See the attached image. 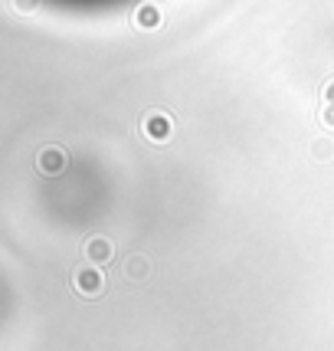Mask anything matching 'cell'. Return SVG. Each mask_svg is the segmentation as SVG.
<instances>
[{
	"mask_svg": "<svg viewBox=\"0 0 334 351\" xmlns=\"http://www.w3.org/2000/svg\"><path fill=\"white\" fill-rule=\"evenodd\" d=\"M49 3H60V7H112V3H122V0H49Z\"/></svg>",
	"mask_w": 334,
	"mask_h": 351,
	"instance_id": "obj_1",
	"label": "cell"
}]
</instances>
